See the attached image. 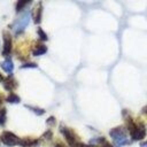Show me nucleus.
<instances>
[{
	"label": "nucleus",
	"instance_id": "obj_1",
	"mask_svg": "<svg viewBox=\"0 0 147 147\" xmlns=\"http://www.w3.org/2000/svg\"><path fill=\"white\" fill-rule=\"evenodd\" d=\"M126 129L130 132V136L132 138V140H141L145 138L146 136V127L145 124L139 122V123H134V121L129 116L126 117Z\"/></svg>",
	"mask_w": 147,
	"mask_h": 147
},
{
	"label": "nucleus",
	"instance_id": "obj_2",
	"mask_svg": "<svg viewBox=\"0 0 147 147\" xmlns=\"http://www.w3.org/2000/svg\"><path fill=\"white\" fill-rule=\"evenodd\" d=\"M109 134L113 138L116 147H122L124 145L130 144V140H129L127 134H126V130L123 126H117V127L111 129L109 131Z\"/></svg>",
	"mask_w": 147,
	"mask_h": 147
},
{
	"label": "nucleus",
	"instance_id": "obj_3",
	"mask_svg": "<svg viewBox=\"0 0 147 147\" xmlns=\"http://www.w3.org/2000/svg\"><path fill=\"white\" fill-rule=\"evenodd\" d=\"M29 22H30V11L25 10V11H23V13L20 15V17L10 25V28L13 29L14 33H15L16 36H18V34H21V33L25 30V28L28 26Z\"/></svg>",
	"mask_w": 147,
	"mask_h": 147
},
{
	"label": "nucleus",
	"instance_id": "obj_4",
	"mask_svg": "<svg viewBox=\"0 0 147 147\" xmlns=\"http://www.w3.org/2000/svg\"><path fill=\"white\" fill-rule=\"evenodd\" d=\"M60 132L64 136V138H65V140H67V142H68V145L70 147H77V145L80 142L78 140V137L76 136V133L71 129L65 127V126H61L60 127Z\"/></svg>",
	"mask_w": 147,
	"mask_h": 147
},
{
	"label": "nucleus",
	"instance_id": "obj_5",
	"mask_svg": "<svg viewBox=\"0 0 147 147\" xmlns=\"http://www.w3.org/2000/svg\"><path fill=\"white\" fill-rule=\"evenodd\" d=\"M0 140L2 141L3 145L9 146V147L16 146V145H18V142H20V138H18L16 134H14L13 132H10V131H3V132L1 133Z\"/></svg>",
	"mask_w": 147,
	"mask_h": 147
},
{
	"label": "nucleus",
	"instance_id": "obj_6",
	"mask_svg": "<svg viewBox=\"0 0 147 147\" xmlns=\"http://www.w3.org/2000/svg\"><path fill=\"white\" fill-rule=\"evenodd\" d=\"M2 39H3V48H2V55L8 56L11 52V36L8 31H2Z\"/></svg>",
	"mask_w": 147,
	"mask_h": 147
},
{
	"label": "nucleus",
	"instance_id": "obj_7",
	"mask_svg": "<svg viewBox=\"0 0 147 147\" xmlns=\"http://www.w3.org/2000/svg\"><path fill=\"white\" fill-rule=\"evenodd\" d=\"M41 14H42V3L38 2L36 5V7L32 10V17H33V22L36 24H39L41 22Z\"/></svg>",
	"mask_w": 147,
	"mask_h": 147
},
{
	"label": "nucleus",
	"instance_id": "obj_8",
	"mask_svg": "<svg viewBox=\"0 0 147 147\" xmlns=\"http://www.w3.org/2000/svg\"><path fill=\"white\" fill-rule=\"evenodd\" d=\"M2 83H3L5 90L9 91L10 93H11V91H14V90L17 87V82L15 80V78H14L11 75H9L7 78H5V80H3Z\"/></svg>",
	"mask_w": 147,
	"mask_h": 147
},
{
	"label": "nucleus",
	"instance_id": "obj_9",
	"mask_svg": "<svg viewBox=\"0 0 147 147\" xmlns=\"http://www.w3.org/2000/svg\"><path fill=\"white\" fill-rule=\"evenodd\" d=\"M39 142L38 139H33V138H22L20 139V142L18 145L21 147H34L37 146Z\"/></svg>",
	"mask_w": 147,
	"mask_h": 147
},
{
	"label": "nucleus",
	"instance_id": "obj_10",
	"mask_svg": "<svg viewBox=\"0 0 147 147\" xmlns=\"http://www.w3.org/2000/svg\"><path fill=\"white\" fill-rule=\"evenodd\" d=\"M46 52H47V47H46L44 44H41V42H37V44L33 46V48H32V54H33V56H40V55L45 54Z\"/></svg>",
	"mask_w": 147,
	"mask_h": 147
},
{
	"label": "nucleus",
	"instance_id": "obj_11",
	"mask_svg": "<svg viewBox=\"0 0 147 147\" xmlns=\"http://www.w3.org/2000/svg\"><path fill=\"white\" fill-rule=\"evenodd\" d=\"M1 68H2V70L3 71H6L7 74H11L13 72V70H14V64H13V61L9 59V57H7L2 63H1Z\"/></svg>",
	"mask_w": 147,
	"mask_h": 147
},
{
	"label": "nucleus",
	"instance_id": "obj_12",
	"mask_svg": "<svg viewBox=\"0 0 147 147\" xmlns=\"http://www.w3.org/2000/svg\"><path fill=\"white\" fill-rule=\"evenodd\" d=\"M6 101L9 102V103H18V102L21 101V99H20V96H18L17 94H15V93L11 92V93H9V95L7 96Z\"/></svg>",
	"mask_w": 147,
	"mask_h": 147
},
{
	"label": "nucleus",
	"instance_id": "obj_13",
	"mask_svg": "<svg viewBox=\"0 0 147 147\" xmlns=\"http://www.w3.org/2000/svg\"><path fill=\"white\" fill-rule=\"evenodd\" d=\"M7 121V110L6 108H1L0 110V126H3Z\"/></svg>",
	"mask_w": 147,
	"mask_h": 147
},
{
	"label": "nucleus",
	"instance_id": "obj_14",
	"mask_svg": "<svg viewBox=\"0 0 147 147\" xmlns=\"http://www.w3.org/2000/svg\"><path fill=\"white\" fill-rule=\"evenodd\" d=\"M29 3H31V1H18V2L16 3V11L18 13V11L23 10V9H24V7H25V6H28Z\"/></svg>",
	"mask_w": 147,
	"mask_h": 147
},
{
	"label": "nucleus",
	"instance_id": "obj_15",
	"mask_svg": "<svg viewBox=\"0 0 147 147\" xmlns=\"http://www.w3.org/2000/svg\"><path fill=\"white\" fill-rule=\"evenodd\" d=\"M26 108H29V109H31L33 113H36L37 115H42L44 113H45V110L44 109H40V108H36V107H32V106H25Z\"/></svg>",
	"mask_w": 147,
	"mask_h": 147
},
{
	"label": "nucleus",
	"instance_id": "obj_16",
	"mask_svg": "<svg viewBox=\"0 0 147 147\" xmlns=\"http://www.w3.org/2000/svg\"><path fill=\"white\" fill-rule=\"evenodd\" d=\"M37 32H38V36H39L40 40H47V39H48V38H47V34L42 31V29H41V28H38Z\"/></svg>",
	"mask_w": 147,
	"mask_h": 147
},
{
	"label": "nucleus",
	"instance_id": "obj_17",
	"mask_svg": "<svg viewBox=\"0 0 147 147\" xmlns=\"http://www.w3.org/2000/svg\"><path fill=\"white\" fill-rule=\"evenodd\" d=\"M21 68L22 69H24V68H37V64L36 63H25V64H22Z\"/></svg>",
	"mask_w": 147,
	"mask_h": 147
},
{
	"label": "nucleus",
	"instance_id": "obj_18",
	"mask_svg": "<svg viewBox=\"0 0 147 147\" xmlns=\"http://www.w3.org/2000/svg\"><path fill=\"white\" fill-rule=\"evenodd\" d=\"M46 123H47V125H49V126H54V125H55V118H54V117H49Z\"/></svg>",
	"mask_w": 147,
	"mask_h": 147
},
{
	"label": "nucleus",
	"instance_id": "obj_19",
	"mask_svg": "<svg viewBox=\"0 0 147 147\" xmlns=\"http://www.w3.org/2000/svg\"><path fill=\"white\" fill-rule=\"evenodd\" d=\"M44 138H46V139H51L52 137H53V133L51 132V131H47L46 133H44V136H42Z\"/></svg>",
	"mask_w": 147,
	"mask_h": 147
},
{
	"label": "nucleus",
	"instance_id": "obj_20",
	"mask_svg": "<svg viewBox=\"0 0 147 147\" xmlns=\"http://www.w3.org/2000/svg\"><path fill=\"white\" fill-rule=\"evenodd\" d=\"M99 146H100V147H114V146H113V145H110L107 140H105V141H103L101 145H99Z\"/></svg>",
	"mask_w": 147,
	"mask_h": 147
},
{
	"label": "nucleus",
	"instance_id": "obj_21",
	"mask_svg": "<svg viewBox=\"0 0 147 147\" xmlns=\"http://www.w3.org/2000/svg\"><path fill=\"white\" fill-rule=\"evenodd\" d=\"M140 146H141V147H147V141L141 142V144H140Z\"/></svg>",
	"mask_w": 147,
	"mask_h": 147
},
{
	"label": "nucleus",
	"instance_id": "obj_22",
	"mask_svg": "<svg viewBox=\"0 0 147 147\" xmlns=\"http://www.w3.org/2000/svg\"><path fill=\"white\" fill-rule=\"evenodd\" d=\"M142 113H144V114H147V106H145V107L142 108Z\"/></svg>",
	"mask_w": 147,
	"mask_h": 147
},
{
	"label": "nucleus",
	"instance_id": "obj_23",
	"mask_svg": "<svg viewBox=\"0 0 147 147\" xmlns=\"http://www.w3.org/2000/svg\"><path fill=\"white\" fill-rule=\"evenodd\" d=\"M3 80H5V78H3V77H2V75L0 74V82H3Z\"/></svg>",
	"mask_w": 147,
	"mask_h": 147
}]
</instances>
